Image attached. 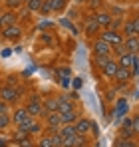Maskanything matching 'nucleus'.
I'll list each match as a JSON object with an SVG mask.
<instances>
[{
	"label": "nucleus",
	"mask_w": 139,
	"mask_h": 147,
	"mask_svg": "<svg viewBox=\"0 0 139 147\" xmlns=\"http://www.w3.org/2000/svg\"><path fill=\"white\" fill-rule=\"evenodd\" d=\"M58 133H60L62 137H70V135H76L78 131H76V125H74V123H64Z\"/></svg>",
	"instance_id": "nucleus-26"
},
{
	"label": "nucleus",
	"mask_w": 139,
	"mask_h": 147,
	"mask_svg": "<svg viewBox=\"0 0 139 147\" xmlns=\"http://www.w3.org/2000/svg\"><path fill=\"white\" fill-rule=\"evenodd\" d=\"M6 86H14V88H18V78H16V76H8V78H6Z\"/></svg>",
	"instance_id": "nucleus-39"
},
{
	"label": "nucleus",
	"mask_w": 139,
	"mask_h": 147,
	"mask_svg": "<svg viewBox=\"0 0 139 147\" xmlns=\"http://www.w3.org/2000/svg\"><path fill=\"white\" fill-rule=\"evenodd\" d=\"M56 24L54 22H48V20H42L40 24H38V30H42V32H50V30H54Z\"/></svg>",
	"instance_id": "nucleus-35"
},
{
	"label": "nucleus",
	"mask_w": 139,
	"mask_h": 147,
	"mask_svg": "<svg viewBox=\"0 0 139 147\" xmlns=\"http://www.w3.org/2000/svg\"><path fill=\"white\" fill-rule=\"evenodd\" d=\"M0 30H2V18H0Z\"/></svg>",
	"instance_id": "nucleus-44"
},
{
	"label": "nucleus",
	"mask_w": 139,
	"mask_h": 147,
	"mask_svg": "<svg viewBox=\"0 0 139 147\" xmlns=\"http://www.w3.org/2000/svg\"><path fill=\"white\" fill-rule=\"evenodd\" d=\"M24 2H28V0H24Z\"/></svg>",
	"instance_id": "nucleus-45"
},
{
	"label": "nucleus",
	"mask_w": 139,
	"mask_h": 147,
	"mask_svg": "<svg viewBox=\"0 0 139 147\" xmlns=\"http://www.w3.org/2000/svg\"><path fill=\"white\" fill-rule=\"evenodd\" d=\"M93 16H95V20H97V24H99L101 30H103V28H109V22H111V18H113L107 8H101V10L93 12Z\"/></svg>",
	"instance_id": "nucleus-12"
},
{
	"label": "nucleus",
	"mask_w": 139,
	"mask_h": 147,
	"mask_svg": "<svg viewBox=\"0 0 139 147\" xmlns=\"http://www.w3.org/2000/svg\"><path fill=\"white\" fill-rule=\"evenodd\" d=\"M24 107H26V111L32 115V117H38V119H42L46 113H44V107H42V98L34 92V94H30L28 99H26V103H24Z\"/></svg>",
	"instance_id": "nucleus-2"
},
{
	"label": "nucleus",
	"mask_w": 139,
	"mask_h": 147,
	"mask_svg": "<svg viewBox=\"0 0 139 147\" xmlns=\"http://www.w3.org/2000/svg\"><path fill=\"white\" fill-rule=\"evenodd\" d=\"M117 66H123V68H129L131 72H135L139 68V54H129V52H125L123 56H119L115 60Z\"/></svg>",
	"instance_id": "nucleus-8"
},
{
	"label": "nucleus",
	"mask_w": 139,
	"mask_h": 147,
	"mask_svg": "<svg viewBox=\"0 0 139 147\" xmlns=\"http://www.w3.org/2000/svg\"><path fill=\"white\" fill-rule=\"evenodd\" d=\"M22 98V90L20 88H14V86H0V99H4L6 103L14 105L18 99Z\"/></svg>",
	"instance_id": "nucleus-5"
},
{
	"label": "nucleus",
	"mask_w": 139,
	"mask_h": 147,
	"mask_svg": "<svg viewBox=\"0 0 139 147\" xmlns=\"http://www.w3.org/2000/svg\"><path fill=\"white\" fill-rule=\"evenodd\" d=\"M74 125H76V131H78L80 135H88V137H90V133L93 131V121L90 117H86V115H80L78 121L74 123Z\"/></svg>",
	"instance_id": "nucleus-10"
},
{
	"label": "nucleus",
	"mask_w": 139,
	"mask_h": 147,
	"mask_svg": "<svg viewBox=\"0 0 139 147\" xmlns=\"http://www.w3.org/2000/svg\"><path fill=\"white\" fill-rule=\"evenodd\" d=\"M50 8H52V14H62L68 8V0H50Z\"/></svg>",
	"instance_id": "nucleus-22"
},
{
	"label": "nucleus",
	"mask_w": 139,
	"mask_h": 147,
	"mask_svg": "<svg viewBox=\"0 0 139 147\" xmlns=\"http://www.w3.org/2000/svg\"><path fill=\"white\" fill-rule=\"evenodd\" d=\"M131 18H133V26H135V34L139 36V14H137V12H133Z\"/></svg>",
	"instance_id": "nucleus-40"
},
{
	"label": "nucleus",
	"mask_w": 139,
	"mask_h": 147,
	"mask_svg": "<svg viewBox=\"0 0 139 147\" xmlns=\"http://www.w3.org/2000/svg\"><path fill=\"white\" fill-rule=\"evenodd\" d=\"M44 133V123L42 119H38V117H34L30 125H28V135H32V137H40Z\"/></svg>",
	"instance_id": "nucleus-16"
},
{
	"label": "nucleus",
	"mask_w": 139,
	"mask_h": 147,
	"mask_svg": "<svg viewBox=\"0 0 139 147\" xmlns=\"http://www.w3.org/2000/svg\"><path fill=\"white\" fill-rule=\"evenodd\" d=\"M4 10H20L24 6V0H2Z\"/></svg>",
	"instance_id": "nucleus-25"
},
{
	"label": "nucleus",
	"mask_w": 139,
	"mask_h": 147,
	"mask_svg": "<svg viewBox=\"0 0 139 147\" xmlns=\"http://www.w3.org/2000/svg\"><path fill=\"white\" fill-rule=\"evenodd\" d=\"M78 2H80V4H86V2H88V0H78Z\"/></svg>",
	"instance_id": "nucleus-42"
},
{
	"label": "nucleus",
	"mask_w": 139,
	"mask_h": 147,
	"mask_svg": "<svg viewBox=\"0 0 139 147\" xmlns=\"http://www.w3.org/2000/svg\"><path fill=\"white\" fill-rule=\"evenodd\" d=\"M50 137H52V145H54V147H62L64 137H62L60 133H50Z\"/></svg>",
	"instance_id": "nucleus-37"
},
{
	"label": "nucleus",
	"mask_w": 139,
	"mask_h": 147,
	"mask_svg": "<svg viewBox=\"0 0 139 147\" xmlns=\"http://www.w3.org/2000/svg\"><path fill=\"white\" fill-rule=\"evenodd\" d=\"M36 147H54V145H52V137H50V133H42V135L38 137V141H36Z\"/></svg>",
	"instance_id": "nucleus-29"
},
{
	"label": "nucleus",
	"mask_w": 139,
	"mask_h": 147,
	"mask_svg": "<svg viewBox=\"0 0 139 147\" xmlns=\"http://www.w3.org/2000/svg\"><path fill=\"white\" fill-rule=\"evenodd\" d=\"M131 129H133L135 137H139V113L131 115Z\"/></svg>",
	"instance_id": "nucleus-36"
},
{
	"label": "nucleus",
	"mask_w": 139,
	"mask_h": 147,
	"mask_svg": "<svg viewBox=\"0 0 139 147\" xmlns=\"http://www.w3.org/2000/svg\"><path fill=\"white\" fill-rule=\"evenodd\" d=\"M123 48L129 54H139V36H129L123 40Z\"/></svg>",
	"instance_id": "nucleus-18"
},
{
	"label": "nucleus",
	"mask_w": 139,
	"mask_h": 147,
	"mask_svg": "<svg viewBox=\"0 0 139 147\" xmlns=\"http://www.w3.org/2000/svg\"><path fill=\"white\" fill-rule=\"evenodd\" d=\"M42 2H44V0H28V2H26V8H28L30 12H40Z\"/></svg>",
	"instance_id": "nucleus-31"
},
{
	"label": "nucleus",
	"mask_w": 139,
	"mask_h": 147,
	"mask_svg": "<svg viewBox=\"0 0 139 147\" xmlns=\"http://www.w3.org/2000/svg\"><path fill=\"white\" fill-rule=\"evenodd\" d=\"M107 58L109 56H92V66L95 70H103V66H105V62H107Z\"/></svg>",
	"instance_id": "nucleus-27"
},
{
	"label": "nucleus",
	"mask_w": 139,
	"mask_h": 147,
	"mask_svg": "<svg viewBox=\"0 0 139 147\" xmlns=\"http://www.w3.org/2000/svg\"><path fill=\"white\" fill-rule=\"evenodd\" d=\"M123 18H125V16H113V18H111V22H109V28H111V30H119V32H121Z\"/></svg>",
	"instance_id": "nucleus-32"
},
{
	"label": "nucleus",
	"mask_w": 139,
	"mask_h": 147,
	"mask_svg": "<svg viewBox=\"0 0 139 147\" xmlns=\"http://www.w3.org/2000/svg\"><path fill=\"white\" fill-rule=\"evenodd\" d=\"M117 135H119V137H125V139H137L135 133H133V129H131V115H127V117L121 121V127H119Z\"/></svg>",
	"instance_id": "nucleus-13"
},
{
	"label": "nucleus",
	"mask_w": 139,
	"mask_h": 147,
	"mask_svg": "<svg viewBox=\"0 0 139 147\" xmlns=\"http://www.w3.org/2000/svg\"><path fill=\"white\" fill-rule=\"evenodd\" d=\"M86 4H88V8H90V10H93V12H97V10L105 8V0H88Z\"/></svg>",
	"instance_id": "nucleus-30"
},
{
	"label": "nucleus",
	"mask_w": 139,
	"mask_h": 147,
	"mask_svg": "<svg viewBox=\"0 0 139 147\" xmlns=\"http://www.w3.org/2000/svg\"><path fill=\"white\" fill-rule=\"evenodd\" d=\"M135 12H137V14H139V2H137V10H135Z\"/></svg>",
	"instance_id": "nucleus-43"
},
{
	"label": "nucleus",
	"mask_w": 139,
	"mask_h": 147,
	"mask_svg": "<svg viewBox=\"0 0 139 147\" xmlns=\"http://www.w3.org/2000/svg\"><path fill=\"white\" fill-rule=\"evenodd\" d=\"M99 24H97V20H95V16L93 14H88L86 18H84V26H82V32L88 36V38H97V34H99Z\"/></svg>",
	"instance_id": "nucleus-7"
},
{
	"label": "nucleus",
	"mask_w": 139,
	"mask_h": 147,
	"mask_svg": "<svg viewBox=\"0 0 139 147\" xmlns=\"http://www.w3.org/2000/svg\"><path fill=\"white\" fill-rule=\"evenodd\" d=\"M113 82H117V84H131V82H133V72H131L129 68L117 66V72H115Z\"/></svg>",
	"instance_id": "nucleus-11"
},
{
	"label": "nucleus",
	"mask_w": 139,
	"mask_h": 147,
	"mask_svg": "<svg viewBox=\"0 0 139 147\" xmlns=\"http://www.w3.org/2000/svg\"><path fill=\"white\" fill-rule=\"evenodd\" d=\"M113 147H139V143H137V139H125V137L117 135L115 141H113Z\"/></svg>",
	"instance_id": "nucleus-23"
},
{
	"label": "nucleus",
	"mask_w": 139,
	"mask_h": 147,
	"mask_svg": "<svg viewBox=\"0 0 139 147\" xmlns=\"http://www.w3.org/2000/svg\"><path fill=\"white\" fill-rule=\"evenodd\" d=\"M10 111H12V105L6 103L4 99H0V115H2V113H10Z\"/></svg>",
	"instance_id": "nucleus-38"
},
{
	"label": "nucleus",
	"mask_w": 139,
	"mask_h": 147,
	"mask_svg": "<svg viewBox=\"0 0 139 147\" xmlns=\"http://www.w3.org/2000/svg\"><path fill=\"white\" fill-rule=\"evenodd\" d=\"M8 127H12V115L10 113H2L0 115V131H6Z\"/></svg>",
	"instance_id": "nucleus-28"
},
{
	"label": "nucleus",
	"mask_w": 139,
	"mask_h": 147,
	"mask_svg": "<svg viewBox=\"0 0 139 147\" xmlns=\"http://www.w3.org/2000/svg\"><path fill=\"white\" fill-rule=\"evenodd\" d=\"M0 18H2V28L12 26V24L18 22V14H16V10H2V12H0Z\"/></svg>",
	"instance_id": "nucleus-15"
},
{
	"label": "nucleus",
	"mask_w": 139,
	"mask_h": 147,
	"mask_svg": "<svg viewBox=\"0 0 139 147\" xmlns=\"http://www.w3.org/2000/svg\"><path fill=\"white\" fill-rule=\"evenodd\" d=\"M115 72H117V62L115 58H107V62H105V66H103V70H101V78H105V80H113L115 78Z\"/></svg>",
	"instance_id": "nucleus-14"
},
{
	"label": "nucleus",
	"mask_w": 139,
	"mask_h": 147,
	"mask_svg": "<svg viewBox=\"0 0 139 147\" xmlns=\"http://www.w3.org/2000/svg\"><path fill=\"white\" fill-rule=\"evenodd\" d=\"M92 56H111V46L97 36L92 40Z\"/></svg>",
	"instance_id": "nucleus-9"
},
{
	"label": "nucleus",
	"mask_w": 139,
	"mask_h": 147,
	"mask_svg": "<svg viewBox=\"0 0 139 147\" xmlns=\"http://www.w3.org/2000/svg\"><path fill=\"white\" fill-rule=\"evenodd\" d=\"M80 115H82V109H80V107H78V109H72V111H64V113H60V117H62V125H64V123H76Z\"/></svg>",
	"instance_id": "nucleus-19"
},
{
	"label": "nucleus",
	"mask_w": 139,
	"mask_h": 147,
	"mask_svg": "<svg viewBox=\"0 0 139 147\" xmlns=\"http://www.w3.org/2000/svg\"><path fill=\"white\" fill-rule=\"evenodd\" d=\"M10 115H12V125H14L16 129H20V131H26V133H28V125H30V121H32L34 117L26 111V107H24V105L14 107Z\"/></svg>",
	"instance_id": "nucleus-1"
},
{
	"label": "nucleus",
	"mask_w": 139,
	"mask_h": 147,
	"mask_svg": "<svg viewBox=\"0 0 139 147\" xmlns=\"http://www.w3.org/2000/svg\"><path fill=\"white\" fill-rule=\"evenodd\" d=\"M97 36H99L101 40H105L109 46H121L123 40H125V36H123L119 30H111V28H103V30H99Z\"/></svg>",
	"instance_id": "nucleus-3"
},
{
	"label": "nucleus",
	"mask_w": 139,
	"mask_h": 147,
	"mask_svg": "<svg viewBox=\"0 0 139 147\" xmlns=\"http://www.w3.org/2000/svg\"><path fill=\"white\" fill-rule=\"evenodd\" d=\"M50 14H52L50 0H44V2H42V8H40V16H42V18H46V16H50Z\"/></svg>",
	"instance_id": "nucleus-34"
},
{
	"label": "nucleus",
	"mask_w": 139,
	"mask_h": 147,
	"mask_svg": "<svg viewBox=\"0 0 139 147\" xmlns=\"http://www.w3.org/2000/svg\"><path fill=\"white\" fill-rule=\"evenodd\" d=\"M113 109H115L117 115H125V113H127V109H129L127 99H125V98H115V101H113Z\"/></svg>",
	"instance_id": "nucleus-21"
},
{
	"label": "nucleus",
	"mask_w": 139,
	"mask_h": 147,
	"mask_svg": "<svg viewBox=\"0 0 139 147\" xmlns=\"http://www.w3.org/2000/svg\"><path fill=\"white\" fill-rule=\"evenodd\" d=\"M121 34H123L125 38H129V36H137V34H135V26H133V18H131V16H129V18H123Z\"/></svg>",
	"instance_id": "nucleus-20"
},
{
	"label": "nucleus",
	"mask_w": 139,
	"mask_h": 147,
	"mask_svg": "<svg viewBox=\"0 0 139 147\" xmlns=\"http://www.w3.org/2000/svg\"><path fill=\"white\" fill-rule=\"evenodd\" d=\"M109 12H111V16H125V8L121 6V4H113L111 8H107Z\"/></svg>",
	"instance_id": "nucleus-33"
},
{
	"label": "nucleus",
	"mask_w": 139,
	"mask_h": 147,
	"mask_svg": "<svg viewBox=\"0 0 139 147\" xmlns=\"http://www.w3.org/2000/svg\"><path fill=\"white\" fill-rule=\"evenodd\" d=\"M119 2H121V4H137L139 0H119Z\"/></svg>",
	"instance_id": "nucleus-41"
},
{
	"label": "nucleus",
	"mask_w": 139,
	"mask_h": 147,
	"mask_svg": "<svg viewBox=\"0 0 139 147\" xmlns=\"http://www.w3.org/2000/svg\"><path fill=\"white\" fill-rule=\"evenodd\" d=\"M72 147H90V137H88V135L76 133L74 139H72Z\"/></svg>",
	"instance_id": "nucleus-24"
},
{
	"label": "nucleus",
	"mask_w": 139,
	"mask_h": 147,
	"mask_svg": "<svg viewBox=\"0 0 139 147\" xmlns=\"http://www.w3.org/2000/svg\"><path fill=\"white\" fill-rule=\"evenodd\" d=\"M0 32H2V40H6V42H18L24 36V26L20 22H16V24H12V26L2 28Z\"/></svg>",
	"instance_id": "nucleus-4"
},
{
	"label": "nucleus",
	"mask_w": 139,
	"mask_h": 147,
	"mask_svg": "<svg viewBox=\"0 0 139 147\" xmlns=\"http://www.w3.org/2000/svg\"><path fill=\"white\" fill-rule=\"evenodd\" d=\"M42 107H44V113L58 111V96H46L42 99Z\"/></svg>",
	"instance_id": "nucleus-17"
},
{
	"label": "nucleus",
	"mask_w": 139,
	"mask_h": 147,
	"mask_svg": "<svg viewBox=\"0 0 139 147\" xmlns=\"http://www.w3.org/2000/svg\"><path fill=\"white\" fill-rule=\"evenodd\" d=\"M42 119H44V129H46V133H58V131H60V127H62L60 111H50Z\"/></svg>",
	"instance_id": "nucleus-6"
}]
</instances>
